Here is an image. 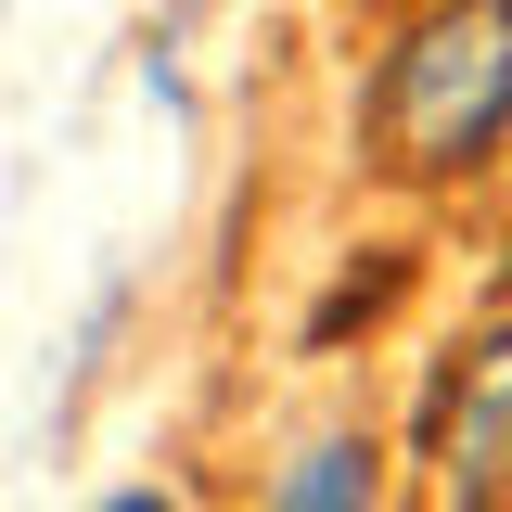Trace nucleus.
Returning a JSON list of instances; mask_svg holds the SVG:
<instances>
[{"label":"nucleus","instance_id":"obj_3","mask_svg":"<svg viewBox=\"0 0 512 512\" xmlns=\"http://www.w3.org/2000/svg\"><path fill=\"white\" fill-rule=\"evenodd\" d=\"M269 512H372V436H308L282 461Z\"/></svg>","mask_w":512,"mask_h":512},{"label":"nucleus","instance_id":"obj_2","mask_svg":"<svg viewBox=\"0 0 512 512\" xmlns=\"http://www.w3.org/2000/svg\"><path fill=\"white\" fill-rule=\"evenodd\" d=\"M500 436H512V320L461 359V436H448V474L487 487V474H500Z\"/></svg>","mask_w":512,"mask_h":512},{"label":"nucleus","instance_id":"obj_5","mask_svg":"<svg viewBox=\"0 0 512 512\" xmlns=\"http://www.w3.org/2000/svg\"><path fill=\"white\" fill-rule=\"evenodd\" d=\"M167 13H192V0H167Z\"/></svg>","mask_w":512,"mask_h":512},{"label":"nucleus","instance_id":"obj_4","mask_svg":"<svg viewBox=\"0 0 512 512\" xmlns=\"http://www.w3.org/2000/svg\"><path fill=\"white\" fill-rule=\"evenodd\" d=\"M103 512H180V500H167V487H128V500H103Z\"/></svg>","mask_w":512,"mask_h":512},{"label":"nucleus","instance_id":"obj_1","mask_svg":"<svg viewBox=\"0 0 512 512\" xmlns=\"http://www.w3.org/2000/svg\"><path fill=\"white\" fill-rule=\"evenodd\" d=\"M372 128H384V154L410 180L487 167L500 128H512V0H436V13H410V39L384 52Z\"/></svg>","mask_w":512,"mask_h":512}]
</instances>
